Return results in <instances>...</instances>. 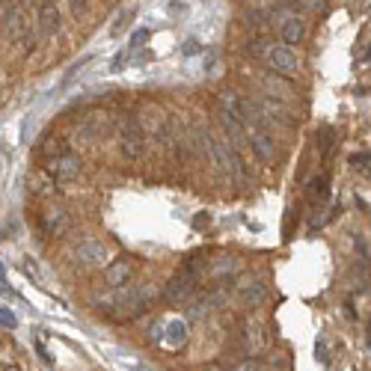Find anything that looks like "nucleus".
I'll return each mask as SVG.
<instances>
[{
    "instance_id": "f257e3e1",
    "label": "nucleus",
    "mask_w": 371,
    "mask_h": 371,
    "mask_svg": "<svg viewBox=\"0 0 371 371\" xmlns=\"http://www.w3.org/2000/svg\"><path fill=\"white\" fill-rule=\"evenodd\" d=\"M205 145H208V155H211V161H214V166L220 173L232 175L235 182H244V164H241V157L232 145H226L217 137H211V134H205Z\"/></svg>"
},
{
    "instance_id": "f03ea898",
    "label": "nucleus",
    "mask_w": 371,
    "mask_h": 371,
    "mask_svg": "<svg viewBox=\"0 0 371 371\" xmlns=\"http://www.w3.org/2000/svg\"><path fill=\"white\" fill-rule=\"evenodd\" d=\"M196 283H199V276H196V267L194 265H187L182 267L170 283H166V291H164V297L170 300V303H184L190 294L196 291Z\"/></svg>"
},
{
    "instance_id": "7ed1b4c3",
    "label": "nucleus",
    "mask_w": 371,
    "mask_h": 371,
    "mask_svg": "<svg viewBox=\"0 0 371 371\" xmlns=\"http://www.w3.org/2000/svg\"><path fill=\"white\" fill-rule=\"evenodd\" d=\"M122 155L128 161H140L145 155V134L137 119H125V125H122Z\"/></svg>"
},
{
    "instance_id": "20e7f679",
    "label": "nucleus",
    "mask_w": 371,
    "mask_h": 371,
    "mask_svg": "<svg viewBox=\"0 0 371 371\" xmlns=\"http://www.w3.org/2000/svg\"><path fill=\"white\" fill-rule=\"evenodd\" d=\"M255 104H258V110H262V116H265V122L267 125H279V128H291L294 125V116H291V110L283 104V101H276L274 95H265V98H255Z\"/></svg>"
},
{
    "instance_id": "39448f33",
    "label": "nucleus",
    "mask_w": 371,
    "mask_h": 371,
    "mask_svg": "<svg viewBox=\"0 0 371 371\" xmlns=\"http://www.w3.org/2000/svg\"><path fill=\"white\" fill-rule=\"evenodd\" d=\"M84 173V161L77 155H60V157H51L48 164V175L54 178V182H74L77 175Z\"/></svg>"
},
{
    "instance_id": "423d86ee",
    "label": "nucleus",
    "mask_w": 371,
    "mask_h": 371,
    "mask_svg": "<svg viewBox=\"0 0 371 371\" xmlns=\"http://www.w3.org/2000/svg\"><path fill=\"white\" fill-rule=\"evenodd\" d=\"M246 143H250V149L255 152V157L262 164H271L276 157V145H274V137L267 134V128L246 125Z\"/></svg>"
},
{
    "instance_id": "0eeeda50",
    "label": "nucleus",
    "mask_w": 371,
    "mask_h": 371,
    "mask_svg": "<svg viewBox=\"0 0 371 371\" xmlns=\"http://www.w3.org/2000/svg\"><path fill=\"white\" fill-rule=\"evenodd\" d=\"M267 63L274 65V72L276 74H297V69H300V60L294 57V51L288 48V45H271V54H267Z\"/></svg>"
},
{
    "instance_id": "6e6552de",
    "label": "nucleus",
    "mask_w": 371,
    "mask_h": 371,
    "mask_svg": "<svg viewBox=\"0 0 371 371\" xmlns=\"http://www.w3.org/2000/svg\"><path fill=\"white\" fill-rule=\"evenodd\" d=\"M166 351H178L184 342H187V324L184 321H161V336H157Z\"/></svg>"
},
{
    "instance_id": "1a4fd4ad",
    "label": "nucleus",
    "mask_w": 371,
    "mask_h": 371,
    "mask_svg": "<svg viewBox=\"0 0 371 371\" xmlns=\"http://www.w3.org/2000/svg\"><path fill=\"white\" fill-rule=\"evenodd\" d=\"M77 262L84 267H104L107 262V246L98 244V241H86L77 246Z\"/></svg>"
},
{
    "instance_id": "9d476101",
    "label": "nucleus",
    "mask_w": 371,
    "mask_h": 371,
    "mask_svg": "<svg viewBox=\"0 0 371 371\" xmlns=\"http://www.w3.org/2000/svg\"><path fill=\"white\" fill-rule=\"evenodd\" d=\"M131 274H134V262L131 258H119V262L104 267V283L110 288H122L131 279Z\"/></svg>"
},
{
    "instance_id": "9b49d317",
    "label": "nucleus",
    "mask_w": 371,
    "mask_h": 371,
    "mask_svg": "<svg viewBox=\"0 0 371 371\" xmlns=\"http://www.w3.org/2000/svg\"><path fill=\"white\" fill-rule=\"evenodd\" d=\"M42 232L48 235V238H60V235L69 232V214L65 211H48L42 220Z\"/></svg>"
},
{
    "instance_id": "f8f14e48",
    "label": "nucleus",
    "mask_w": 371,
    "mask_h": 371,
    "mask_svg": "<svg viewBox=\"0 0 371 371\" xmlns=\"http://www.w3.org/2000/svg\"><path fill=\"white\" fill-rule=\"evenodd\" d=\"M223 128H226V134H229V143H232V149L238 152V149H246V128H244V122L241 119H235V116H229V113H223Z\"/></svg>"
},
{
    "instance_id": "ddd939ff",
    "label": "nucleus",
    "mask_w": 371,
    "mask_h": 371,
    "mask_svg": "<svg viewBox=\"0 0 371 371\" xmlns=\"http://www.w3.org/2000/svg\"><path fill=\"white\" fill-rule=\"evenodd\" d=\"M303 39H306V21L288 15V18L283 21V42L291 48V45H300Z\"/></svg>"
},
{
    "instance_id": "4468645a",
    "label": "nucleus",
    "mask_w": 371,
    "mask_h": 371,
    "mask_svg": "<svg viewBox=\"0 0 371 371\" xmlns=\"http://www.w3.org/2000/svg\"><path fill=\"white\" fill-rule=\"evenodd\" d=\"M39 24H42V33L45 36H51V33L60 30V13L54 3H42L39 6Z\"/></svg>"
},
{
    "instance_id": "2eb2a0df",
    "label": "nucleus",
    "mask_w": 371,
    "mask_h": 371,
    "mask_svg": "<svg viewBox=\"0 0 371 371\" xmlns=\"http://www.w3.org/2000/svg\"><path fill=\"white\" fill-rule=\"evenodd\" d=\"M306 196L312 202H324L330 196V175H318V178H312L309 182V190H306Z\"/></svg>"
},
{
    "instance_id": "dca6fc26",
    "label": "nucleus",
    "mask_w": 371,
    "mask_h": 371,
    "mask_svg": "<svg viewBox=\"0 0 371 371\" xmlns=\"http://www.w3.org/2000/svg\"><path fill=\"white\" fill-rule=\"evenodd\" d=\"M267 300V285L265 283H253V285H244V303L246 306H262Z\"/></svg>"
},
{
    "instance_id": "f3484780",
    "label": "nucleus",
    "mask_w": 371,
    "mask_h": 371,
    "mask_svg": "<svg viewBox=\"0 0 371 371\" xmlns=\"http://www.w3.org/2000/svg\"><path fill=\"white\" fill-rule=\"evenodd\" d=\"M6 30H9V36H24L27 33V24H24V15L18 13V9H9L6 13Z\"/></svg>"
},
{
    "instance_id": "a211bd4d",
    "label": "nucleus",
    "mask_w": 371,
    "mask_h": 371,
    "mask_svg": "<svg viewBox=\"0 0 371 371\" xmlns=\"http://www.w3.org/2000/svg\"><path fill=\"white\" fill-rule=\"evenodd\" d=\"M65 149H69V143H65L63 137H45V143H42V155L48 157H60V155H65Z\"/></svg>"
},
{
    "instance_id": "6ab92c4d",
    "label": "nucleus",
    "mask_w": 371,
    "mask_h": 371,
    "mask_svg": "<svg viewBox=\"0 0 371 371\" xmlns=\"http://www.w3.org/2000/svg\"><path fill=\"white\" fill-rule=\"evenodd\" d=\"M246 51H250V57H265L267 60V54H271V42H250V45H246Z\"/></svg>"
},
{
    "instance_id": "aec40b11",
    "label": "nucleus",
    "mask_w": 371,
    "mask_h": 371,
    "mask_svg": "<svg viewBox=\"0 0 371 371\" xmlns=\"http://www.w3.org/2000/svg\"><path fill=\"white\" fill-rule=\"evenodd\" d=\"M134 15H137V13H134V9H128V13H122V15L116 18V27H113V36H119V33H122V30H125V27L131 24V21H134Z\"/></svg>"
},
{
    "instance_id": "412c9836",
    "label": "nucleus",
    "mask_w": 371,
    "mask_h": 371,
    "mask_svg": "<svg viewBox=\"0 0 371 371\" xmlns=\"http://www.w3.org/2000/svg\"><path fill=\"white\" fill-rule=\"evenodd\" d=\"M315 356L321 359V365H330V354H327V342H318L315 345Z\"/></svg>"
},
{
    "instance_id": "4be33fe9",
    "label": "nucleus",
    "mask_w": 371,
    "mask_h": 371,
    "mask_svg": "<svg viewBox=\"0 0 371 371\" xmlns=\"http://www.w3.org/2000/svg\"><path fill=\"white\" fill-rule=\"evenodd\" d=\"M351 164L356 166V170H365V166H368V152H356V155H351Z\"/></svg>"
},
{
    "instance_id": "5701e85b",
    "label": "nucleus",
    "mask_w": 371,
    "mask_h": 371,
    "mask_svg": "<svg viewBox=\"0 0 371 371\" xmlns=\"http://www.w3.org/2000/svg\"><path fill=\"white\" fill-rule=\"evenodd\" d=\"M0 324H3V327H9V330H13V327H15V315L9 312V309H0Z\"/></svg>"
},
{
    "instance_id": "b1692460",
    "label": "nucleus",
    "mask_w": 371,
    "mask_h": 371,
    "mask_svg": "<svg viewBox=\"0 0 371 371\" xmlns=\"http://www.w3.org/2000/svg\"><path fill=\"white\" fill-rule=\"evenodd\" d=\"M229 271H235L232 258H220V262L214 265V274H229Z\"/></svg>"
},
{
    "instance_id": "393cba45",
    "label": "nucleus",
    "mask_w": 371,
    "mask_h": 371,
    "mask_svg": "<svg viewBox=\"0 0 371 371\" xmlns=\"http://www.w3.org/2000/svg\"><path fill=\"white\" fill-rule=\"evenodd\" d=\"M145 39H149V30H137V33L131 36V48H140V45H143Z\"/></svg>"
},
{
    "instance_id": "a878e982",
    "label": "nucleus",
    "mask_w": 371,
    "mask_h": 371,
    "mask_svg": "<svg viewBox=\"0 0 371 371\" xmlns=\"http://www.w3.org/2000/svg\"><path fill=\"white\" fill-rule=\"evenodd\" d=\"M330 145H333V131L327 128V131H324V143H321V155H324V157L330 155Z\"/></svg>"
},
{
    "instance_id": "bb28decb",
    "label": "nucleus",
    "mask_w": 371,
    "mask_h": 371,
    "mask_svg": "<svg viewBox=\"0 0 371 371\" xmlns=\"http://www.w3.org/2000/svg\"><path fill=\"white\" fill-rule=\"evenodd\" d=\"M202 51V45L196 42V39H190V42H184V54L187 57H194V54H199Z\"/></svg>"
},
{
    "instance_id": "cd10ccee",
    "label": "nucleus",
    "mask_w": 371,
    "mask_h": 371,
    "mask_svg": "<svg viewBox=\"0 0 371 371\" xmlns=\"http://www.w3.org/2000/svg\"><path fill=\"white\" fill-rule=\"evenodd\" d=\"M324 6V0H303V9H309V13H318Z\"/></svg>"
},
{
    "instance_id": "c85d7f7f",
    "label": "nucleus",
    "mask_w": 371,
    "mask_h": 371,
    "mask_svg": "<svg viewBox=\"0 0 371 371\" xmlns=\"http://www.w3.org/2000/svg\"><path fill=\"white\" fill-rule=\"evenodd\" d=\"M0 294H13V288L6 285V276H3V265H0Z\"/></svg>"
},
{
    "instance_id": "c756f323",
    "label": "nucleus",
    "mask_w": 371,
    "mask_h": 371,
    "mask_svg": "<svg viewBox=\"0 0 371 371\" xmlns=\"http://www.w3.org/2000/svg\"><path fill=\"white\" fill-rule=\"evenodd\" d=\"M84 9H86V0H72V13L74 15H81Z\"/></svg>"
},
{
    "instance_id": "7c9ffc66",
    "label": "nucleus",
    "mask_w": 371,
    "mask_h": 371,
    "mask_svg": "<svg viewBox=\"0 0 371 371\" xmlns=\"http://www.w3.org/2000/svg\"><path fill=\"white\" fill-rule=\"evenodd\" d=\"M235 371H262V365H258V363H244V365H238Z\"/></svg>"
},
{
    "instance_id": "2f4dec72",
    "label": "nucleus",
    "mask_w": 371,
    "mask_h": 371,
    "mask_svg": "<svg viewBox=\"0 0 371 371\" xmlns=\"http://www.w3.org/2000/svg\"><path fill=\"white\" fill-rule=\"evenodd\" d=\"M36 347H39V354H42V359H45V363H48V365H51V363H54V359H51V354H48V351H45V345L39 342Z\"/></svg>"
},
{
    "instance_id": "473e14b6",
    "label": "nucleus",
    "mask_w": 371,
    "mask_h": 371,
    "mask_svg": "<svg viewBox=\"0 0 371 371\" xmlns=\"http://www.w3.org/2000/svg\"><path fill=\"white\" fill-rule=\"evenodd\" d=\"M194 226H196V229H205V226H208V217H205V214L196 217V220H194Z\"/></svg>"
},
{
    "instance_id": "72a5a7b5",
    "label": "nucleus",
    "mask_w": 371,
    "mask_h": 371,
    "mask_svg": "<svg viewBox=\"0 0 371 371\" xmlns=\"http://www.w3.org/2000/svg\"><path fill=\"white\" fill-rule=\"evenodd\" d=\"M122 65H125V54H119V57L113 60V72H119V69H122Z\"/></svg>"
},
{
    "instance_id": "f704fd0d",
    "label": "nucleus",
    "mask_w": 371,
    "mask_h": 371,
    "mask_svg": "<svg viewBox=\"0 0 371 371\" xmlns=\"http://www.w3.org/2000/svg\"><path fill=\"white\" fill-rule=\"evenodd\" d=\"M0 3H13V0H0Z\"/></svg>"
}]
</instances>
